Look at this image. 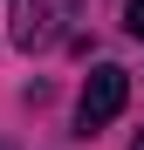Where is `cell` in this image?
Here are the masks:
<instances>
[{
  "mask_svg": "<svg viewBox=\"0 0 144 150\" xmlns=\"http://www.w3.org/2000/svg\"><path fill=\"white\" fill-rule=\"evenodd\" d=\"M124 103H130V75L103 62V68H89V82L76 96V123H82V130H103V123L124 116Z\"/></svg>",
  "mask_w": 144,
  "mask_h": 150,
  "instance_id": "6da1fadb",
  "label": "cell"
},
{
  "mask_svg": "<svg viewBox=\"0 0 144 150\" xmlns=\"http://www.w3.org/2000/svg\"><path fill=\"white\" fill-rule=\"evenodd\" d=\"M76 21V0H14V48H55L62 28Z\"/></svg>",
  "mask_w": 144,
  "mask_h": 150,
  "instance_id": "7a4b0ae2",
  "label": "cell"
},
{
  "mask_svg": "<svg viewBox=\"0 0 144 150\" xmlns=\"http://www.w3.org/2000/svg\"><path fill=\"white\" fill-rule=\"evenodd\" d=\"M124 21H130V34L144 41V0H130V7H124Z\"/></svg>",
  "mask_w": 144,
  "mask_h": 150,
  "instance_id": "3957f363",
  "label": "cell"
},
{
  "mask_svg": "<svg viewBox=\"0 0 144 150\" xmlns=\"http://www.w3.org/2000/svg\"><path fill=\"white\" fill-rule=\"evenodd\" d=\"M130 150H144V130H137V137H130Z\"/></svg>",
  "mask_w": 144,
  "mask_h": 150,
  "instance_id": "277c9868",
  "label": "cell"
}]
</instances>
